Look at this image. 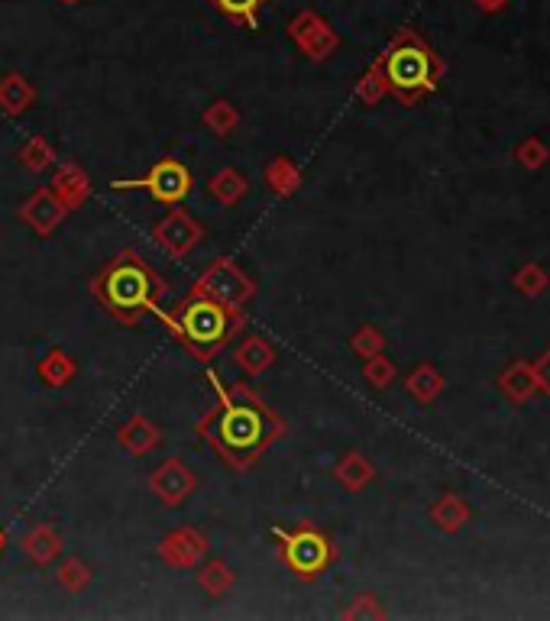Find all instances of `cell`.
<instances>
[{"instance_id":"d6986e66","label":"cell","mask_w":550,"mask_h":621,"mask_svg":"<svg viewBox=\"0 0 550 621\" xmlns=\"http://www.w3.org/2000/svg\"><path fill=\"white\" fill-rule=\"evenodd\" d=\"M75 372H78V363L59 347H55L52 353H46V360H39V366H36L39 382L49 385V389H62V385H68L75 379Z\"/></svg>"},{"instance_id":"7a4b0ae2","label":"cell","mask_w":550,"mask_h":621,"mask_svg":"<svg viewBox=\"0 0 550 621\" xmlns=\"http://www.w3.org/2000/svg\"><path fill=\"white\" fill-rule=\"evenodd\" d=\"M91 292L114 321L136 324L143 314H153L159 308L156 298L165 292V279L143 256L120 253L94 275Z\"/></svg>"},{"instance_id":"f546056e","label":"cell","mask_w":550,"mask_h":621,"mask_svg":"<svg viewBox=\"0 0 550 621\" xmlns=\"http://www.w3.org/2000/svg\"><path fill=\"white\" fill-rule=\"evenodd\" d=\"M59 4H65V7H75V4H81V0H59Z\"/></svg>"},{"instance_id":"ba28073f","label":"cell","mask_w":550,"mask_h":621,"mask_svg":"<svg viewBox=\"0 0 550 621\" xmlns=\"http://www.w3.org/2000/svg\"><path fill=\"white\" fill-rule=\"evenodd\" d=\"M201 240H204V227L178 204L153 227V243L172 259H185Z\"/></svg>"},{"instance_id":"8992f818","label":"cell","mask_w":550,"mask_h":621,"mask_svg":"<svg viewBox=\"0 0 550 621\" xmlns=\"http://www.w3.org/2000/svg\"><path fill=\"white\" fill-rule=\"evenodd\" d=\"M191 295L211 298V301H217V305H224L230 311H240L246 301L256 295V285H253L250 275L237 266V262L220 256L201 272V279L191 285Z\"/></svg>"},{"instance_id":"4fadbf2b","label":"cell","mask_w":550,"mask_h":621,"mask_svg":"<svg viewBox=\"0 0 550 621\" xmlns=\"http://www.w3.org/2000/svg\"><path fill=\"white\" fill-rule=\"evenodd\" d=\"M49 188L55 191V198H59L68 211H78V207L91 198V178L78 162H59L55 165V175H52Z\"/></svg>"},{"instance_id":"4dcf8cb0","label":"cell","mask_w":550,"mask_h":621,"mask_svg":"<svg viewBox=\"0 0 550 621\" xmlns=\"http://www.w3.org/2000/svg\"><path fill=\"white\" fill-rule=\"evenodd\" d=\"M4 544H7V537H4V531H0V554H4Z\"/></svg>"},{"instance_id":"7402d4cb","label":"cell","mask_w":550,"mask_h":621,"mask_svg":"<svg viewBox=\"0 0 550 621\" xmlns=\"http://www.w3.org/2000/svg\"><path fill=\"white\" fill-rule=\"evenodd\" d=\"M233 583H237V573H233L224 560H211V563H204V567H198V586L201 592H208L211 599H224L233 589Z\"/></svg>"},{"instance_id":"4316f807","label":"cell","mask_w":550,"mask_h":621,"mask_svg":"<svg viewBox=\"0 0 550 621\" xmlns=\"http://www.w3.org/2000/svg\"><path fill=\"white\" fill-rule=\"evenodd\" d=\"M382 88H389V85H385V75H382V68H376L373 75H369V78H363V85H360V98H366V101H376V94H379Z\"/></svg>"},{"instance_id":"6da1fadb","label":"cell","mask_w":550,"mask_h":621,"mask_svg":"<svg viewBox=\"0 0 550 621\" xmlns=\"http://www.w3.org/2000/svg\"><path fill=\"white\" fill-rule=\"evenodd\" d=\"M217 392V408L198 424V434L208 437L214 450L230 466H250L275 437L282 434V421L250 385H224L214 369L204 372Z\"/></svg>"},{"instance_id":"277c9868","label":"cell","mask_w":550,"mask_h":621,"mask_svg":"<svg viewBox=\"0 0 550 621\" xmlns=\"http://www.w3.org/2000/svg\"><path fill=\"white\" fill-rule=\"evenodd\" d=\"M382 75H385V85H389L398 98L405 101H415L418 94H424L431 88V78H434V62H431V52L424 49L415 39H402V43H395L389 49V55L379 62Z\"/></svg>"},{"instance_id":"83f0119b","label":"cell","mask_w":550,"mask_h":621,"mask_svg":"<svg viewBox=\"0 0 550 621\" xmlns=\"http://www.w3.org/2000/svg\"><path fill=\"white\" fill-rule=\"evenodd\" d=\"M389 376H392V366H389V363L376 360V363H369V366H366V379H369V382L385 385V382H389Z\"/></svg>"},{"instance_id":"ffe728a7","label":"cell","mask_w":550,"mask_h":621,"mask_svg":"<svg viewBox=\"0 0 550 621\" xmlns=\"http://www.w3.org/2000/svg\"><path fill=\"white\" fill-rule=\"evenodd\" d=\"M208 191H211L214 201H220L224 207H233L237 201H243L246 195H250V182H246V175L237 172V169H220L208 182Z\"/></svg>"},{"instance_id":"52a82bcc","label":"cell","mask_w":550,"mask_h":621,"mask_svg":"<svg viewBox=\"0 0 550 621\" xmlns=\"http://www.w3.org/2000/svg\"><path fill=\"white\" fill-rule=\"evenodd\" d=\"M110 188L114 191H146L153 201L175 207L191 195V172H188V165L178 159H159L146 175L117 178V182H110Z\"/></svg>"},{"instance_id":"e0dca14e","label":"cell","mask_w":550,"mask_h":621,"mask_svg":"<svg viewBox=\"0 0 550 621\" xmlns=\"http://www.w3.org/2000/svg\"><path fill=\"white\" fill-rule=\"evenodd\" d=\"M20 547L36 567H49V563L62 554V534L55 531L52 524H36L30 534H23Z\"/></svg>"},{"instance_id":"44dd1931","label":"cell","mask_w":550,"mask_h":621,"mask_svg":"<svg viewBox=\"0 0 550 621\" xmlns=\"http://www.w3.org/2000/svg\"><path fill=\"white\" fill-rule=\"evenodd\" d=\"M201 123L214 136H220V140H227V136H233V133H237V127H240V110L233 107L227 98H217V101H211L208 107H204Z\"/></svg>"},{"instance_id":"603a6c76","label":"cell","mask_w":550,"mask_h":621,"mask_svg":"<svg viewBox=\"0 0 550 621\" xmlns=\"http://www.w3.org/2000/svg\"><path fill=\"white\" fill-rule=\"evenodd\" d=\"M20 165L23 169H30V172H46L55 165V149L49 146L46 136H30L23 146H20V153H17Z\"/></svg>"},{"instance_id":"30bf717a","label":"cell","mask_w":550,"mask_h":621,"mask_svg":"<svg viewBox=\"0 0 550 621\" xmlns=\"http://www.w3.org/2000/svg\"><path fill=\"white\" fill-rule=\"evenodd\" d=\"M208 547H211L208 537H204L198 528H188L185 524V528H172L162 537L156 554L165 567H172V570H195L204 560V554H208Z\"/></svg>"},{"instance_id":"5b68a950","label":"cell","mask_w":550,"mask_h":621,"mask_svg":"<svg viewBox=\"0 0 550 621\" xmlns=\"http://www.w3.org/2000/svg\"><path fill=\"white\" fill-rule=\"evenodd\" d=\"M275 541H279V554H282V563L288 570H292L298 579H318L327 563L334 560V547H330L327 534L318 531V528H308V524H301V528H275Z\"/></svg>"},{"instance_id":"f1b7e54d","label":"cell","mask_w":550,"mask_h":621,"mask_svg":"<svg viewBox=\"0 0 550 621\" xmlns=\"http://www.w3.org/2000/svg\"><path fill=\"white\" fill-rule=\"evenodd\" d=\"M353 347L360 350V353H373V350H379V337H376V330H360V334L353 337Z\"/></svg>"},{"instance_id":"8fae6325","label":"cell","mask_w":550,"mask_h":621,"mask_svg":"<svg viewBox=\"0 0 550 621\" xmlns=\"http://www.w3.org/2000/svg\"><path fill=\"white\" fill-rule=\"evenodd\" d=\"M288 36H292V43L314 62H324L327 55L337 49L334 30H330L314 10H298L292 23H288Z\"/></svg>"},{"instance_id":"9a60e30c","label":"cell","mask_w":550,"mask_h":621,"mask_svg":"<svg viewBox=\"0 0 550 621\" xmlns=\"http://www.w3.org/2000/svg\"><path fill=\"white\" fill-rule=\"evenodd\" d=\"M275 360H279V353H275V347L259 334H246L240 340V347L233 350V363H237L246 376H263V372H269L275 366Z\"/></svg>"},{"instance_id":"7c38bea8","label":"cell","mask_w":550,"mask_h":621,"mask_svg":"<svg viewBox=\"0 0 550 621\" xmlns=\"http://www.w3.org/2000/svg\"><path fill=\"white\" fill-rule=\"evenodd\" d=\"M68 214H72V211H68V207L59 198H55V191L49 185L36 188L33 195L23 201V207H20V220L36 233V237H52V233L62 227V220Z\"/></svg>"},{"instance_id":"cb8c5ba5","label":"cell","mask_w":550,"mask_h":621,"mask_svg":"<svg viewBox=\"0 0 550 621\" xmlns=\"http://www.w3.org/2000/svg\"><path fill=\"white\" fill-rule=\"evenodd\" d=\"M211 4L224 13L230 23H240V26H246V30H256L259 10H263L266 0H211Z\"/></svg>"},{"instance_id":"5bb4252c","label":"cell","mask_w":550,"mask_h":621,"mask_svg":"<svg viewBox=\"0 0 550 621\" xmlns=\"http://www.w3.org/2000/svg\"><path fill=\"white\" fill-rule=\"evenodd\" d=\"M117 444L133 453V457H146L156 447H162V431L146 418V414H133L117 427Z\"/></svg>"},{"instance_id":"ac0fdd59","label":"cell","mask_w":550,"mask_h":621,"mask_svg":"<svg viewBox=\"0 0 550 621\" xmlns=\"http://www.w3.org/2000/svg\"><path fill=\"white\" fill-rule=\"evenodd\" d=\"M263 178L272 195H279V198H292L301 188V169L288 156H272L263 169Z\"/></svg>"},{"instance_id":"9c48e42d","label":"cell","mask_w":550,"mask_h":621,"mask_svg":"<svg viewBox=\"0 0 550 621\" xmlns=\"http://www.w3.org/2000/svg\"><path fill=\"white\" fill-rule=\"evenodd\" d=\"M149 489L153 495L169 508H178L185 505L191 495L198 489V476L191 473V466L185 460H165L153 469V476H149Z\"/></svg>"},{"instance_id":"2e32d148","label":"cell","mask_w":550,"mask_h":621,"mask_svg":"<svg viewBox=\"0 0 550 621\" xmlns=\"http://www.w3.org/2000/svg\"><path fill=\"white\" fill-rule=\"evenodd\" d=\"M33 104H36V88L30 78L20 72H7L4 78H0V114L20 117Z\"/></svg>"},{"instance_id":"d4e9b609","label":"cell","mask_w":550,"mask_h":621,"mask_svg":"<svg viewBox=\"0 0 550 621\" xmlns=\"http://www.w3.org/2000/svg\"><path fill=\"white\" fill-rule=\"evenodd\" d=\"M55 579H59L62 589L75 592V596H78L81 589H88L91 570H88V563H81V560H65L62 567H59V573H55Z\"/></svg>"},{"instance_id":"484cf974","label":"cell","mask_w":550,"mask_h":621,"mask_svg":"<svg viewBox=\"0 0 550 621\" xmlns=\"http://www.w3.org/2000/svg\"><path fill=\"white\" fill-rule=\"evenodd\" d=\"M337 479H340L347 489H360L363 482L369 479V463H363L360 457H356V453H350L347 460H340V466H337Z\"/></svg>"},{"instance_id":"3957f363","label":"cell","mask_w":550,"mask_h":621,"mask_svg":"<svg viewBox=\"0 0 550 621\" xmlns=\"http://www.w3.org/2000/svg\"><path fill=\"white\" fill-rule=\"evenodd\" d=\"M153 314L172 330V337L182 343L191 356H198L201 363H211L214 356L227 347V340L243 327L240 311H230L211 298H195V295H188V301H182L172 314H162L159 308Z\"/></svg>"}]
</instances>
